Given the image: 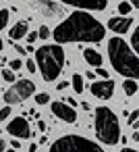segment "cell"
<instances>
[{"label":"cell","instance_id":"6da1fadb","mask_svg":"<svg viewBox=\"0 0 139 152\" xmlns=\"http://www.w3.org/2000/svg\"><path fill=\"white\" fill-rule=\"evenodd\" d=\"M104 36H106V27L85 11H77V13L69 15L52 31V38L56 40V44H67V42H93V44H98L104 40Z\"/></svg>","mask_w":139,"mask_h":152},{"label":"cell","instance_id":"7a4b0ae2","mask_svg":"<svg viewBox=\"0 0 139 152\" xmlns=\"http://www.w3.org/2000/svg\"><path fill=\"white\" fill-rule=\"evenodd\" d=\"M108 56H110L112 67L120 75H125L129 79L139 77V58L122 38H112L108 42Z\"/></svg>","mask_w":139,"mask_h":152},{"label":"cell","instance_id":"3957f363","mask_svg":"<svg viewBox=\"0 0 139 152\" xmlns=\"http://www.w3.org/2000/svg\"><path fill=\"white\" fill-rule=\"evenodd\" d=\"M35 67L46 81H54L64 67V50L60 44H46L35 50Z\"/></svg>","mask_w":139,"mask_h":152},{"label":"cell","instance_id":"277c9868","mask_svg":"<svg viewBox=\"0 0 139 152\" xmlns=\"http://www.w3.org/2000/svg\"><path fill=\"white\" fill-rule=\"evenodd\" d=\"M96 135L100 137V142H104L108 146H114L120 140L118 119L108 106H98L96 108Z\"/></svg>","mask_w":139,"mask_h":152},{"label":"cell","instance_id":"5b68a950","mask_svg":"<svg viewBox=\"0 0 139 152\" xmlns=\"http://www.w3.org/2000/svg\"><path fill=\"white\" fill-rule=\"evenodd\" d=\"M50 152H104V150L96 142L83 135H62L50 146Z\"/></svg>","mask_w":139,"mask_h":152},{"label":"cell","instance_id":"8992f818","mask_svg":"<svg viewBox=\"0 0 139 152\" xmlns=\"http://www.w3.org/2000/svg\"><path fill=\"white\" fill-rule=\"evenodd\" d=\"M13 83L15 86H11L4 92V102L7 104H19V102H23L25 98H29L35 92V86L29 79H15Z\"/></svg>","mask_w":139,"mask_h":152},{"label":"cell","instance_id":"52a82bcc","mask_svg":"<svg viewBox=\"0 0 139 152\" xmlns=\"http://www.w3.org/2000/svg\"><path fill=\"white\" fill-rule=\"evenodd\" d=\"M7 131H9L11 135H15L17 140H27V137H31V127H29L27 119H23V117L13 119V121L7 125Z\"/></svg>","mask_w":139,"mask_h":152},{"label":"cell","instance_id":"ba28073f","mask_svg":"<svg viewBox=\"0 0 139 152\" xmlns=\"http://www.w3.org/2000/svg\"><path fill=\"white\" fill-rule=\"evenodd\" d=\"M50 108H52V115L56 117V119H62L64 123H75L77 121V110L73 108V106H69V104H64V102H52L50 104Z\"/></svg>","mask_w":139,"mask_h":152},{"label":"cell","instance_id":"9c48e42d","mask_svg":"<svg viewBox=\"0 0 139 152\" xmlns=\"http://www.w3.org/2000/svg\"><path fill=\"white\" fill-rule=\"evenodd\" d=\"M60 2L83 9V11H106V7H108V0H60Z\"/></svg>","mask_w":139,"mask_h":152},{"label":"cell","instance_id":"30bf717a","mask_svg":"<svg viewBox=\"0 0 139 152\" xmlns=\"http://www.w3.org/2000/svg\"><path fill=\"white\" fill-rule=\"evenodd\" d=\"M91 94L96 98H100V100H108L114 94V81L108 77V79H102V81L91 83Z\"/></svg>","mask_w":139,"mask_h":152},{"label":"cell","instance_id":"8fae6325","mask_svg":"<svg viewBox=\"0 0 139 152\" xmlns=\"http://www.w3.org/2000/svg\"><path fill=\"white\" fill-rule=\"evenodd\" d=\"M44 17H60L62 15V9L56 4V2H52V0H35V4H33Z\"/></svg>","mask_w":139,"mask_h":152},{"label":"cell","instance_id":"7c38bea8","mask_svg":"<svg viewBox=\"0 0 139 152\" xmlns=\"http://www.w3.org/2000/svg\"><path fill=\"white\" fill-rule=\"evenodd\" d=\"M133 25V17H112L110 21H108V27L114 31V34H125L129 27Z\"/></svg>","mask_w":139,"mask_h":152},{"label":"cell","instance_id":"4fadbf2b","mask_svg":"<svg viewBox=\"0 0 139 152\" xmlns=\"http://www.w3.org/2000/svg\"><path fill=\"white\" fill-rule=\"evenodd\" d=\"M27 31H29L27 21H19L17 25H13V27H11L9 36H11V40H13V42H17V40H23V38L27 36Z\"/></svg>","mask_w":139,"mask_h":152},{"label":"cell","instance_id":"5bb4252c","mask_svg":"<svg viewBox=\"0 0 139 152\" xmlns=\"http://www.w3.org/2000/svg\"><path fill=\"white\" fill-rule=\"evenodd\" d=\"M83 58H85V63H89L91 67H102V63H104L102 54H100L98 50H93V48H85V50H83Z\"/></svg>","mask_w":139,"mask_h":152},{"label":"cell","instance_id":"9a60e30c","mask_svg":"<svg viewBox=\"0 0 139 152\" xmlns=\"http://www.w3.org/2000/svg\"><path fill=\"white\" fill-rule=\"evenodd\" d=\"M122 88H125V94H127V96H135V94H137V81H135V79H129V77H127V81L122 83Z\"/></svg>","mask_w":139,"mask_h":152},{"label":"cell","instance_id":"2e32d148","mask_svg":"<svg viewBox=\"0 0 139 152\" xmlns=\"http://www.w3.org/2000/svg\"><path fill=\"white\" fill-rule=\"evenodd\" d=\"M131 50L137 54L139 52V25L133 29V36H131Z\"/></svg>","mask_w":139,"mask_h":152},{"label":"cell","instance_id":"e0dca14e","mask_svg":"<svg viewBox=\"0 0 139 152\" xmlns=\"http://www.w3.org/2000/svg\"><path fill=\"white\" fill-rule=\"evenodd\" d=\"M73 90H75V94H81L83 92V77L79 73L73 75Z\"/></svg>","mask_w":139,"mask_h":152},{"label":"cell","instance_id":"ac0fdd59","mask_svg":"<svg viewBox=\"0 0 139 152\" xmlns=\"http://www.w3.org/2000/svg\"><path fill=\"white\" fill-rule=\"evenodd\" d=\"M131 9H133V7H131L129 2H120V4H118V15H120V17H127V15L131 13Z\"/></svg>","mask_w":139,"mask_h":152},{"label":"cell","instance_id":"d6986e66","mask_svg":"<svg viewBox=\"0 0 139 152\" xmlns=\"http://www.w3.org/2000/svg\"><path fill=\"white\" fill-rule=\"evenodd\" d=\"M7 23H9V11L2 9V11H0V31L7 27Z\"/></svg>","mask_w":139,"mask_h":152},{"label":"cell","instance_id":"ffe728a7","mask_svg":"<svg viewBox=\"0 0 139 152\" xmlns=\"http://www.w3.org/2000/svg\"><path fill=\"white\" fill-rule=\"evenodd\" d=\"M0 77H2V79H7V81H11V83H13V81L17 79V77H15V73H13V71H9V69L0 71Z\"/></svg>","mask_w":139,"mask_h":152},{"label":"cell","instance_id":"44dd1931","mask_svg":"<svg viewBox=\"0 0 139 152\" xmlns=\"http://www.w3.org/2000/svg\"><path fill=\"white\" fill-rule=\"evenodd\" d=\"M38 38H40V40H46V38H50V27L42 25V27L38 29Z\"/></svg>","mask_w":139,"mask_h":152},{"label":"cell","instance_id":"7402d4cb","mask_svg":"<svg viewBox=\"0 0 139 152\" xmlns=\"http://www.w3.org/2000/svg\"><path fill=\"white\" fill-rule=\"evenodd\" d=\"M35 102L42 106V104H46V102H50V94H46V92H42V94H38L35 96Z\"/></svg>","mask_w":139,"mask_h":152},{"label":"cell","instance_id":"603a6c76","mask_svg":"<svg viewBox=\"0 0 139 152\" xmlns=\"http://www.w3.org/2000/svg\"><path fill=\"white\" fill-rule=\"evenodd\" d=\"M9 67H11V71H19V69L23 67V63L17 58V61H11V63H9Z\"/></svg>","mask_w":139,"mask_h":152},{"label":"cell","instance_id":"cb8c5ba5","mask_svg":"<svg viewBox=\"0 0 139 152\" xmlns=\"http://www.w3.org/2000/svg\"><path fill=\"white\" fill-rule=\"evenodd\" d=\"M137 119H139V110H133V113L129 115V119H127V121H129V125H135V123H137Z\"/></svg>","mask_w":139,"mask_h":152},{"label":"cell","instance_id":"d4e9b609","mask_svg":"<svg viewBox=\"0 0 139 152\" xmlns=\"http://www.w3.org/2000/svg\"><path fill=\"white\" fill-rule=\"evenodd\" d=\"M9 115H11V106H9V104H7L4 108H0V121H4Z\"/></svg>","mask_w":139,"mask_h":152},{"label":"cell","instance_id":"484cf974","mask_svg":"<svg viewBox=\"0 0 139 152\" xmlns=\"http://www.w3.org/2000/svg\"><path fill=\"white\" fill-rule=\"evenodd\" d=\"M25 38H27V42H29V44H33V42L38 40V31H27V36H25Z\"/></svg>","mask_w":139,"mask_h":152},{"label":"cell","instance_id":"4316f807","mask_svg":"<svg viewBox=\"0 0 139 152\" xmlns=\"http://www.w3.org/2000/svg\"><path fill=\"white\" fill-rule=\"evenodd\" d=\"M25 67H27V71H29V73H35V71H38L35 61H27V63H25Z\"/></svg>","mask_w":139,"mask_h":152},{"label":"cell","instance_id":"83f0119b","mask_svg":"<svg viewBox=\"0 0 139 152\" xmlns=\"http://www.w3.org/2000/svg\"><path fill=\"white\" fill-rule=\"evenodd\" d=\"M98 75H100V77H104V79H108V71H106V69H102V67H98Z\"/></svg>","mask_w":139,"mask_h":152},{"label":"cell","instance_id":"f1b7e54d","mask_svg":"<svg viewBox=\"0 0 139 152\" xmlns=\"http://www.w3.org/2000/svg\"><path fill=\"white\" fill-rule=\"evenodd\" d=\"M69 86H71V83H69V81H60V83H58V86H56V88H58V90H64V88H69Z\"/></svg>","mask_w":139,"mask_h":152},{"label":"cell","instance_id":"f546056e","mask_svg":"<svg viewBox=\"0 0 139 152\" xmlns=\"http://www.w3.org/2000/svg\"><path fill=\"white\" fill-rule=\"evenodd\" d=\"M38 127H40V131H44V129H46V123H44L42 119H38Z\"/></svg>","mask_w":139,"mask_h":152},{"label":"cell","instance_id":"4dcf8cb0","mask_svg":"<svg viewBox=\"0 0 139 152\" xmlns=\"http://www.w3.org/2000/svg\"><path fill=\"white\" fill-rule=\"evenodd\" d=\"M129 4H131L133 9H139V0H129Z\"/></svg>","mask_w":139,"mask_h":152},{"label":"cell","instance_id":"1f68e13d","mask_svg":"<svg viewBox=\"0 0 139 152\" xmlns=\"http://www.w3.org/2000/svg\"><path fill=\"white\" fill-rule=\"evenodd\" d=\"M11 146H13V148H15V150H17V148H19V146H21V142H19V140H13V142H11Z\"/></svg>","mask_w":139,"mask_h":152},{"label":"cell","instance_id":"d6a6232c","mask_svg":"<svg viewBox=\"0 0 139 152\" xmlns=\"http://www.w3.org/2000/svg\"><path fill=\"white\" fill-rule=\"evenodd\" d=\"M81 108H83V110H89L91 106H89V102H81Z\"/></svg>","mask_w":139,"mask_h":152},{"label":"cell","instance_id":"836d02e7","mask_svg":"<svg viewBox=\"0 0 139 152\" xmlns=\"http://www.w3.org/2000/svg\"><path fill=\"white\" fill-rule=\"evenodd\" d=\"M4 146H7V144H4V140L0 137V152H4Z\"/></svg>","mask_w":139,"mask_h":152},{"label":"cell","instance_id":"e575fe53","mask_svg":"<svg viewBox=\"0 0 139 152\" xmlns=\"http://www.w3.org/2000/svg\"><path fill=\"white\" fill-rule=\"evenodd\" d=\"M29 152H38V146H35V144H31V146H29Z\"/></svg>","mask_w":139,"mask_h":152},{"label":"cell","instance_id":"d590c367","mask_svg":"<svg viewBox=\"0 0 139 152\" xmlns=\"http://www.w3.org/2000/svg\"><path fill=\"white\" fill-rule=\"evenodd\" d=\"M120 152H137V150H135V148H122Z\"/></svg>","mask_w":139,"mask_h":152},{"label":"cell","instance_id":"8d00e7d4","mask_svg":"<svg viewBox=\"0 0 139 152\" xmlns=\"http://www.w3.org/2000/svg\"><path fill=\"white\" fill-rule=\"evenodd\" d=\"M0 63H4V56H0Z\"/></svg>","mask_w":139,"mask_h":152},{"label":"cell","instance_id":"74e56055","mask_svg":"<svg viewBox=\"0 0 139 152\" xmlns=\"http://www.w3.org/2000/svg\"><path fill=\"white\" fill-rule=\"evenodd\" d=\"M7 152H15V148H11V150H7Z\"/></svg>","mask_w":139,"mask_h":152}]
</instances>
